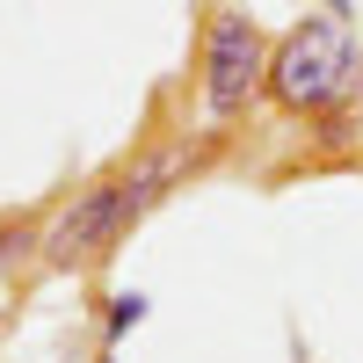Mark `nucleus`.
Instances as JSON below:
<instances>
[{"instance_id": "obj_9", "label": "nucleus", "mask_w": 363, "mask_h": 363, "mask_svg": "<svg viewBox=\"0 0 363 363\" xmlns=\"http://www.w3.org/2000/svg\"><path fill=\"white\" fill-rule=\"evenodd\" d=\"M298 363H306V349H298Z\"/></svg>"}, {"instance_id": "obj_8", "label": "nucleus", "mask_w": 363, "mask_h": 363, "mask_svg": "<svg viewBox=\"0 0 363 363\" xmlns=\"http://www.w3.org/2000/svg\"><path fill=\"white\" fill-rule=\"evenodd\" d=\"M95 363H116V349H102V356H95Z\"/></svg>"}, {"instance_id": "obj_6", "label": "nucleus", "mask_w": 363, "mask_h": 363, "mask_svg": "<svg viewBox=\"0 0 363 363\" xmlns=\"http://www.w3.org/2000/svg\"><path fill=\"white\" fill-rule=\"evenodd\" d=\"M29 255H44V225H29V218L0 225V262H29Z\"/></svg>"}, {"instance_id": "obj_1", "label": "nucleus", "mask_w": 363, "mask_h": 363, "mask_svg": "<svg viewBox=\"0 0 363 363\" xmlns=\"http://www.w3.org/2000/svg\"><path fill=\"white\" fill-rule=\"evenodd\" d=\"M363 87V51L335 15L291 22L269 51V102L284 116H342Z\"/></svg>"}, {"instance_id": "obj_5", "label": "nucleus", "mask_w": 363, "mask_h": 363, "mask_svg": "<svg viewBox=\"0 0 363 363\" xmlns=\"http://www.w3.org/2000/svg\"><path fill=\"white\" fill-rule=\"evenodd\" d=\"M145 313H153V298H145V291H116V298H109V313H102V349H116Z\"/></svg>"}, {"instance_id": "obj_4", "label": "nucleus", "mask_w": 363, "mask_h": 363, "mask_svg": "<svg viewBox=\"0 0 363 363\" xmlns=\"http://www.w3.org/2000/svg\"><path fill=\"white\" fill-rule=\"evenodd\" d=\"M182 174H189V153H182V145H153L145 160H131L124 174H116V189H124V218L138 225V218H145V211H153V203L174 189Z\"/></svg>"}, {"instance_id": "obj_2", "label": "nucleus", "mask_w": 363, "mask_h": 363, "mask_svg": "<svg viewBox=\"0 0 363 363\" xmlns=\"http://www.w3.org/2000/svg\"><path fill=\"white\" fill-rule=\"evenodd\" d=\"M269 51H277V44L255 29V15H240V8L211 15V29H203V66H196L203 124L211 131H225L255 95H269Z\"/></svg>"}, {"instance_id": "obj_3", "label": "nucleus", "mask_w": 363, "mask_h": 363, "mask_svg": "<svg viewBox=\"0 0 363 363\" xmlns=\"http://www.w3.org/2000/svg\"><path fill=\"white\" fill-rule=\"evenodd\" d=\"M116 240H131V218H124V189H116V174H109L95 189H80L44 225V262L51 269H95L102 255H116Z\"/></svg>"}, {"instance_id": "obj_7", "label": "nucleus", "mask_w": 363, "mask_h": 363, "mask_svg": "<svg viewBox=\"0 0 363 363\" xmlns=\"http://www.w3.org/2000/svg\"><path fill=\"white\" fill-rule=\"evenodd\" d=\"M327 15H335V22H349V0H327Z\"/></svg>"}]
</instances>
